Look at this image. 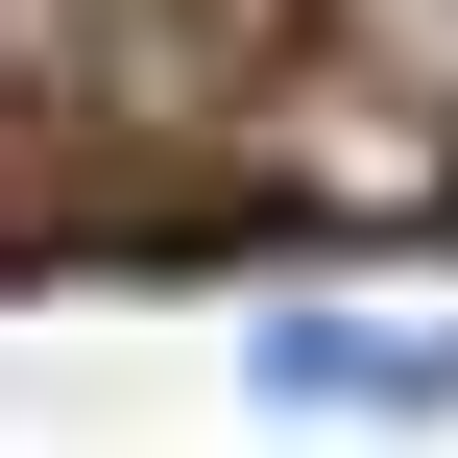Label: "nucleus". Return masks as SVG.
Listing matches in <instances>:
<instances>
[{
    "mask_svg": "<svg viewBox=\"0 0 458 458\" xmlns=\"http://www.w3.org/2000/svg\"><path fill=\"white\" fill-rule=\"evenodd\" d=\"M266 386H314V411H458V338H338V314H290Z\"/></svg>",
    "mask_w": 458,
    "mask_h": 458,
    "instance_id": "nucleus-2",
    "label": "nucleus"
},
{
    "mask_svg": "<svg viewBox=\"0 0 458 458\" xmlns=\"http://www.w3.org/2000/svg\"><path fill=\"white\" fill-rule=\"evenodd\" d=\"M314 48H338V72H362V97L458 169V0H314Z\"/></svg>",
    "mask_w": 458,
    "mask_h": 458,
    "instance_id": "nucleus-1",
    "label": "nucleus"
}]
</instances>
